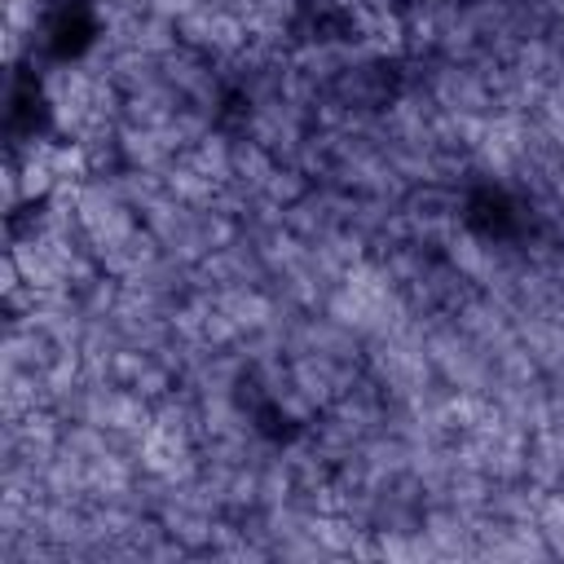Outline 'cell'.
Segmentation results:
<instances>
[{"label": "cell", "mask_w": 564, "mask_h": 564, "mask_svg": "<svg viewBox=\"0 0 564 564\" xmlns=\"http://www.w3.org/2000/svg\"><path fill=\"white\" fill-rule=\"evenodd\" d=\"M93 35V18L84 0H53L48 4V44L57 53H79Z\"/></svg>", "instance_id": "cell-1"}]
</instances>
